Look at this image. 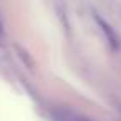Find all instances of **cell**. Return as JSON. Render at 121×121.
Returning <instances> with one entry per match:
<instances>
[{"mask_svg":"<svg viewBox=\"0 0 121 121\" xmlns=\"http://www.w3.org/2000/svg\"><path fill=\"white\" fill-rule=\"evenodd\" d=\"M63 121H86V119H83V118H78V116H73V114H71V116L68 114V116H65V119H63Z\"/></svg>","mask_w":121,"mask_h":121,"instance_id":"obj_4","label":"cell"},{"mask_svg":"<svg viewBox=\"0 0 121 121\" xmlns=\"http://www.w3.org/2000/svg\"><path fill=\"white\" fill-rule=\"evenodd\" d=\"M5 45V30H4V25L0 22V47Z\"/></svg>","mask_w":121,"mask_h":121,"instance_id":"obj_3","label":"cell"},{"mask_svg":"<svg viewBox=\"0 0 121 121\" xmlns=\"http://www.w3.org/2000/svg\"><path fill=\"white\" fill-rule=\"evenodd\" d=\"M15 50H17V53H18V56H20V58H22V60H23L25 63H27V66H28V68H33V65H35V63H33V60L30 58V55H28V52H25V50H23L22 47H18V45L15 47Z\"/></svg>","mask_w":121,"mask_h":121,"instance_id":"obj_2","label":"cell"},{"mask_svg":"<svg viewBox=\"0 0 121 121\" xmlns=\"http://www.w3.org/2000/svg\"><path fill=\"white\" fill-rule=\"evenodd\" d=\"M95 20H96V23H98V27H99V30L104 33V37H106V40H108V43L113 47V48H118V45H119V42H118V35L114 33V30L99 17V15H95Z\"/></svg>","mask_w":121,"mask_h":121,"instance_id":"obj_1","label":"cell"}]
</instances>
